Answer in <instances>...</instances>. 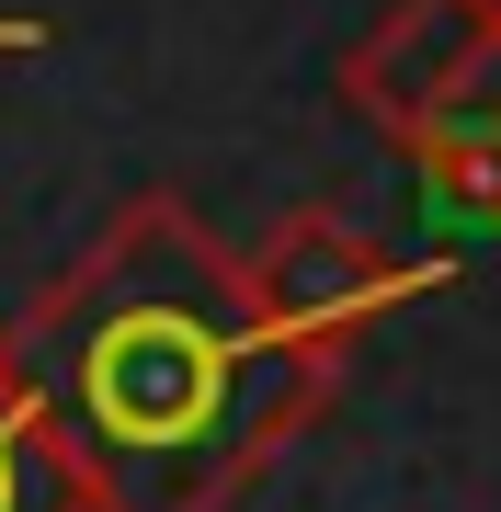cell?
Listing matches in <instances>:
<instances>
[{
  "label": "cell",
  "mask_w": 501,
  "mask_h": 512,
  "mask_svg": "<svg viewBox=\"0 0 501 512\" xmlns=\"http://www.w3.org/2000/svg\"><path fill=\"white\" fill-rule=\"evenodd\" d=\"M0 342L92 512H240V490L342 387L262 330L240 251L183 194H126Z\"/></svg>",
  "instance_id": "1"
},
{
  "label": "cell",
  "mask_w": 501,
  "mask_h": 512,
  "mask_svg": "<svg viewBox=\"0 0 501 512\" xmlns=\"http://www.w3.org/2000/svg\"><path fill=\"white\" fill-rule=\"evenodd\" d=\"M240 285H251V308H262V330H274L285 353H308V365L342 376V353L365 342L399 296H422L433 274L399 262L388 239H365L353 217H331V205H285V217L240 251Z\"/></svg>",
  "instance_id": "2"
},
{
  "label": "cell",
  "mask_w": 501,
  "mask_h": 512,
  "mask_svg": "<svg viewBox=\"0 0 501 512\" xmlns=\"http://www.w3.org/2000/svg\"><path fill=\"white\" fill-rule=\"evenodd\" d=\"M501 46V0H388L342 57V103L365 114L388 148H422L433 114L456 103V80Z\"/></svg>",
  "instance_id": "3"
},
{
  "label": "cell",
  "mask_w": 501,
  "mask_h": 512,
  "mask_svg": "<svg viewBox=\"0 0 501 512\" xmlns=\"http://www.w3.org/2000/svg\"><path fill=\"white\" fill-rule=\"evenodd\" d=\"M410 171H422V205L445 228L501 239V46L456 80V103L433 114V137L410 148Z\"/></svg>",
  "instance_id": "4"
},
{
  "label": "cell",
  "mask_w": 501,
  "mask_h": 512,
  "mask_svg": "<svg viewBox=\"0 0 501 512\" xmlns=\"http://www.w3.org/2000/svg\"><path fill=\"white\" fill-rule=\"evenodd\" d=\"M0 512H92L69 444L46 433L35 387H23V365H12V342H0Z\"/></svg>",
  "instance_id": "5"
}]
</instances>
